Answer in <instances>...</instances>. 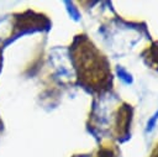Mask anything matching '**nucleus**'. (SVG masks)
<instances>
[{
  "mask_svg": "<svg viewBox=\"0 0 158 157\" xmlns=\"http://www.w3.org/2000/svg\"><path fill=\"white\" fill-rule=\"evenodd\" d=\"M157 117H158V112H157V114H156V115L152 117V120L148 122V130H151V129L153 127V124H154V121H156V119H157Z\"/></svg>",
  "mask_w": 158,
  "mask_h": 157,
  "instance_id": "nucleus-1",
  "label": "nucleus"
}]
</instances>
